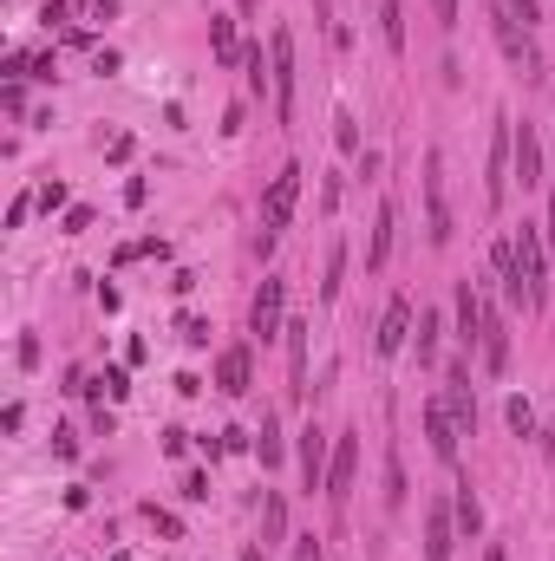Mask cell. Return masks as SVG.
<instances>
[{
  "label": "cell",
  "instance_id": "6da1fadb",
  "mask_svg": "<svg viewBox=\"0 0 555 561\" xmlns=\"http://www.w3.org/2000/svg\"><path fill=\"white\" fill-rule=\"evenodd\" d=\"M294 203H301V164H281L275 183L262 190V248H275L294 222Z\"/></svg>",
  "mask_w": 555,
  "mask_h": 561
},
{
  "label": "cell",
  "instance_id": "7a4b0ae2",
  "mask_svg": "<svg viewBox=\"0 0 555 561\" xmlns=\"http://www.w3.org/2000/svg\"><path fill=\"white\" fill-rule=\"evenodd\" d=\"M516 183V118H497V137H490V170H484V203L503 209Z\"/></svg>",
  "mask_w": 555,
  "mask_h": 561
},
{
  "label": "cell",
  "instance_id": "3957f363",
  "mask_svg": "<svg viewBox=\"0 0 555 561\" xmlns=\"http://www.w3.org/2000/svg\"><path fill=\"white\" fill-rule=\"evenodd\" d=\"M268 79H275V124H294V85H301V72H294V33L288 27L268 33Z\"/></svg>",
  "mask_w": 555,
  "mask_h": 561
},
{
  "label": "cell",
  "instance_id": "277c9868",
  "mask_svg": "<svg viewBox=\"0 0 555 561\" xmlns=\"http://www.w3.org/2000/svg\"><path fill=\"white\" fill-rule=\"evenodd\" d=\"M425 235L431 242H451V203H444V157L425 151Z\"/></svg>",
  "mask_w": 555,
  "mask_h": 561
},
{
  "label": "cell",
  "instance_id": "5b68a950",
  "mask_svg": "<svg viewBox=\"0 0 555 561\" xmlns=\"http://www.w3.org/2000/svg\"><path fill=\"white\" fill-rule=\"evenodd\" d=\"M281 307H288V281H281V274H268L262 294H255V307H249V333H255V340H281V327H288V320H281Z\"/></svg>",
  "mask_w": 555,
  "mask_h": 561
},
{
  "label": "cell",
  "instance_id": "8992f818",
  "mask_svg": "<svg viewBox=\"0 0 555 561\" xmlns=\"http://www.w3.org/2000/svg\"><path fill=\"white\" fill-rule=\"evenodd\" d=\"M353 477H360V431H340V438H333V464H327V496L333 503L353 496Z\"/></svg>",
  "mask_w": 555,
  "mask_h": 561
},
{
  "label": "cell",
  "instance_id": "52a82bcc",
  "mask_svg": "<svg viewBox=\"0 0 555 561\" xmlns=\"http://www.w3.org/2000/svg\"><path fill=\"white\" fill-rule=\"evenodd\" d=\"M425 438H431V457H438V464H458V418H451V411H444V398H425Z\"/></svg>",
  "mask_w": 555,
  "mask_h": 561
},
{
  "label": "cell",
  "instance_id": "ba28073f",
  "mask_svg": "<svg viewBox=\"0 0 555 561\" xmlns=\"http://www.w3.org/2000/svg\"><path fill=\"white\" fill-rule=\"evenodd\" d=\"M327 464H333V444H327V431L307 418L301 425V483L307 490H327Z\"/></svg>",
  "mask_w": 555,
  "mask_h": 561
},
{
  "label": "cell",
  "instance_id": "9c48e42d",
  "mask_svg": "<svg viewBox=\"0 0 555 561\" xmlns=\"http://www.w3.org/2000/svg\"><path fill=\"white\" fill-rule=\"evenodd\" d=\"M477 359H484V372L497 379V372H510V327H503V314L484 301V340H477Z\"/></svg>",
  "mask_w": 555,
  "mask_h": 561
},
{
  "label": "cell",
  "instance_id": "30bf717a",
  "mask_svg": "<svg viewBox=\"0 0 555 561\" xmlns=\"http://www.w3.org/2000/svg\"><path fill=\"white\" fill-rule=\"evenodd\" d=\"M405 340H412V301H405V294H392V301H386V314H379V353H405Z\"/></svg>",
  "mask_w": 555,
  "mask_h": 561
},
{
  "label": "cell",
  "instance_id": "8fae6325",
  "mask_svg": "<svg viewBox=\"0 0 555 561\" xmlns=\"http://www.w3.org/2000/svg\"><path fill=\"white\" fill-rule=\"evenodd\" d=\"M249 372H255V353H249V346H222V353H216V392L242 398V392H249Z\"/></svg>",
  "mask_w": 555,
  "mask_h": 561
},
{
  "label": "cell",
  "instance_id": "7c38bea8",
  "mask_svg": "<svg viewBox=\"0 0 555 561\" xmlns=\"http://www.w3.org/2000/svg\"><path fill=\"white\" fill-rule=\"evenodd\" d=\"M451 542H458V516L444 503L425 509V561H451Z\"/></svg>",
  "mask_w": 555,
  "mask_h": 561
},
{
  "label": "cell",
  "instance_id": "4fadbf2b",
  "mask_svg": "<svg viewBox=\"0 0 555 561\" xmlns=\"http://www.w3.org/2000/svg\"><path fill=\"white\" fill-rule=\"evenodd\" d=\"M516 183H523V190L542 183V137L529 131V124H516Z\"/></svg>",
  "mask_w": 555,
  "mask_h": 561
},
{
  "label": "cell",
  "instance_id": "5bb4252c",
  "mask_svg": "<svg viewBox=\"0 0 555 561\" xmlns=\"http://www.w3.org/2000/svg\"><path fill=\"white\" fill-rule=\"evenodd\" d=\"M458 340H464V353L484 340V301H477L471 281H458Z\"/></svg>",
  "mask_w": 555,
  "mask_h": 561
},
{
  "label": "cell",
  "instance_id": "9a60e30c",
  "mask_svg": "<svg viewBox=\"0 0 555 561\" xmlns=\"http://www.w3.org/2000/svg\"><path fill=\"white\" fill-rule=\"evenodd\" d=\"M209 53H216V66H242V53H249L236 40V20L229 14H209Z\"/></svg>",
  "mask_w": 555,
  "mask_h": 561
},
{
  "label": "cell",
  "instance_id": "2e32d148",
  "mask_svg": "<svg viewBox=\"0 0 555 561\" xmlns=\"http://www.w3.org/2000/svg\"><path fill=\"white\" fill-rule=\"evenodd\" d=\"M444 411L458 418V431H464V438L477 431V398H471V379H464V372H451V392H444Z\"/></svg>",
  "mask_w": 555,
  "mask_h": 561
},
{
  "label": "cell",
  "instance_id": "e0dca14e",
  "mask_svg": "<svg viewBox=\"0 0 555 561\" xmlns=\"http://www.w3.org/2000/svg\"><path fill=\"white\" fill-rule=\"evenodd\" d=\"M497 40H503V53H510L516 66L536 72V46H529V33H516V14H497Z\"/></svg>",
  "mask_w": 555,
  "mask_h": 561
},
{
  "label": "cell",
  "instance_id": "ac0fdd59",
  "mask_svg": "<svg viewBox=\"0 0 555 561\" xmlns=\"http://www.w3.org/2000/svg\"><path fill=\"white\" fill-rule=\"evenodd\" d=\"M392 203H379V216H373V242H366V268H386V255H392Z\"/></svg>",
  "mask_w": 555,
  "mask_h": 561
},
{
  "label": "cell",
  "instance_id": "d6986e66",
  "mask_svg": "<svg viewBox=\"0 0 555 561\" xmlns=\"http://www.w3.org/2000/svg\"><path fill=\"white\" fill-rule=\"evenodd\" d=\"M340 288H347V242L327 248V281H320V301H340Z\"/></svg>",
  "mask_w": 555,
  "mask_h": 561
},
{
  "label": "cell",
  "instance_id": "ffe728a7",
  "mask_svg": "<svg viewBox=\"0 0 555 561\" xmlns=\"http://www.w3.org/2000/svg\"><path fill=\"white\" fill-rule=\"evenodd\" d=\"M451 516H458V529H464V535H477V529H484V509H477L471 483H458V503H451Z\"/></svg>",
  "mask_w": 555,
  "mask_h": 561
},
{
  "label": "cell",
  "instance_id": "44dd1931",
  "mask_svg": "<svg viewBox=\"0 0 555 561\" xmlns=\"http://www.w3.org/2000/svg\"><path fill=\"white\" fill-rule=\"evenodd\" d=\"M85 392H105V398H125L131 392V372L125 366H105L98 379H85Z\"/></svg>",
  "mask_w": 555,
  "mask_h": 561
},
{
  "label": "cell",
  "instance_id": "7402d4cb",
  "mask_svg": "<svg viewBox=\"0 0 555 561\" xmlns=\"http://www.w3.org/2000/svg\"><path fill=\"white\" fill-rule=\"evenodd\" d=\"M438 333H444V314H438V307H425V314H418V359L438 353Z\"/></svg>",
  "mask_w": 555,
  "mask_h": 561
},
{
  "label": "cell",
  "instance_id": "603a6c76",
  "mask_svg": "<svg viewBox=\"0 0 555 561\" xmlns=\"http://www.w3.org/2000/svg\"><path fill=\"white\" fill-rule=\"evenodd\" d=\"M281 535H288V503L268 496V503H262V542H281Z\"/></svg>",
  "mask_w": 555,
  "mask_h": 561
},
{
  "label": "cell",
  "instance_id": "cb8c5ba5",
  "mask_svg": "<svg viewBox=\"0 0 555 561\" xmlns=\"http://www.w3.org/2000/svg\"><path fill=\"white\" fill-rule=\"evenodd\" d=\"M503 418H510L516 438H536V411H529V398H503Z\"/></svg>",
  "mask_w": 555,
  "mask_h": 561
},
{
  "label": "cell",
  "instance_id": "d4e9b609",
  "mask_svg": "<svg viewBox=\"0 0 555 561\" xmlns=\"http://www.w3.org/2000/svg\"><path fill=\"white\" fill-rule=\"evenodd\" d=\"M386 509H405V464H399V451H386Z\"/></svg>",
  "mask_w": 555,
  "mask_h": 561
},
{
  "label": "cell",
  "instance_id": "484cf974",
  "mask_svg": "<svg viewBox=\"0 0 555 561\" xmlns=\"http://www.w3.org/2000/svg\"><path fill=\"white\" fill-rule=\"evenodd\" d=\"M255 457H262V464H281V425H275V418H262V438H255Z\"/></svg>",
  "mask_w": 555,
  "mask_h": 561
},
{
  "label": "cell",
  "instance_id": "4316f807",
  "mask_svg": "<svg viewBox=\"0 0 555 561\" xmlns=\"http://www.w3.org/2000/svg\"><path fill=\"white\" fill-rule=\"evenodd\" d=\"M177 333H183V346H209V320H196V314H183Z\"/></svg>",
  "mask_w": 555,
  "mask_h": 561
},
{
  "label": "cell",
  "instance_id": "83f0119b",
  "mask_svg": "<svg viewBox=\"0 0 555 561\" xmlns=\"http://www.w3.org/2000/svg\"><path fill=\"white\" fill-rule=\"evenodd\" d=\"M183 503H209V470H190V477H183Z\"/></svg>",
  "mask_w": 555,
  "mask_h": 561
},
{
  "label": "cell",
  "instance_id": "f1b7e54d",
  "mask_svg": "<svg viewBox=\"0 0 555 561\" xmlns=\"http://www.w3.org/2000/svg\"><path fill=\"white\" fill-rule=\"evenodd\" d=\"M40 209H46V216H53V209H66V183H59V177L40 183Z\"/></svg>",
  "mask_w": 555,
  "mask_h": 561
},
{
  "label": "cell",
  "instance_id": "f546056e",
  "mask_svg": "<svg viewBox=\"0 0 555 561\" xmlns=\"http://www.w3.org/2000/svg\"><path fill=\"white\" fill-rule=\"evenodd\" d=\"M333 144H340V151H360V131H353V118H347V111L333 118Z\"/></svg>",
  "mask_w": 555,
  "mask_h": 561
},
{
  "label": "cell",
  "instance_id": "4dcf8cb0",
  "mask_svg": "<svg viewBox=\"0 0 555 561\" xmlns=\"http://www.w3.org/2000/svg\"><path fill=\"white\" fill-rule=\"evenodd\" d=\"M144 516H151V522H157V535H170V542H177V535H183V522L170 516V509H157V503H151V509H144Z\"/></svg>",
  "mask_w": 555,
  "mask_h": 561
},
{
  "label": "cell",
  "instance_id": "1f68e13d",
  "mask_svg": "<svg viewBox=\"0 0 555 561\" xmlns=\"http://www.w3.org/2000/svg\"><path fill=\"white\" fill-rule=\"evenodd\" d=\"M40 20H46V27H66V20H72V0H46Z\"/></svg>",
  "mask_w": 555,
  "mask_h": 561
},
{
  "label": "cell",
  "instance_id": "d6a6232c",
  "mask_svg": "<svg viewBox=\"0 0 555 561\" xmlns=\"http://www.w3.org/2000/svg\"><path fill=\"white\" fill-rule=\"evenodd\" d=\"M53 451H59V457H79V431L59 425V431H53Z\"/></svg>",
  "mask_w": 555,
  "mask_h": 561
},
{
  "label": "cell",
  "instance_id": "836d02e7",
  "mask_svg": "<svg viewBox=\"0 0 555 561\" xmlns=\"http://www.w3.org/2000/svg\"><path fill=\"white\" fill-rule=\"evenodd\" d=\"M85 229H92V209L72 203V209H66V235H85Z\"/></svg>",
  "mask_w": 555,
  "mask_h": 561
},
{
  "label": "cell",
  "instance_id": "e575fe53",
  "mask_svg": "<svg viewBox=\"0 0 555 561\" xmlns=\"http://www.w3.org/2000/svg\"><path fill=\"white\" fill-rule=\"evenodd\" d=\"M40 203V196H14V203H7V229H20V222H27V209Z\"/></svg>",
  "mask_w": 555,
  "mask_h": 561
},
{
  "label": "cell",
  "instance_id": "d590c367",
  "mask_svg": "<svg viewBox=\"0 0 555 561\" xmlns=\"http://www.w3.org/2000/svg\"><path fill=\"white\" fill-rule=\"evenodd\" d=\"M0 105L14 111V118H20V111H27V92H20V79H7V92H0Z\"/></svg>",
  "mask_w": 555,
  "mask_h": 561
},
{
  "label": "cell",
  "instance_id": "8d00e7d4",
  "mask_svg": "<svg viewBox=\"0 0 555 561\" xmlns=\"http://www.w3.org/2000/svg\"><path fill=\"white\" fill-rule=\"evenodd\" d=\"M431 20H438V27H458V0H431Z\"/></svg>",
  "mask_w": 555,
  "mask_h": 561
},
{
  "label": "cell",
  "instance_id": "74e56055",
  "mask_svg": "<svg viewBox=\"0 0 555 561\" xmlns=\"http://www.w3.org/2000/svg\"><path fill=\"white\" fill-rule=\"evenodd\" d=\"M92 72H98V79H111V72H118V53H111V46H98V53H92Z\"/></svg>",
  "mask_w": 555,
  "mask_h": 561
},
{
  "label": "cell",
  "instance_id": "f35d334b",
  "mask_svg": "<svg viewBox=\"0 0 555 561\" xmlns=\"http://www.w3.org/2000/svg\"><path fill=\"white\" fill-rule=\"evenodd\" d=\"M183 451H190V431L170 425V431H164V457H183Z\"/></svg>",
  "mask_w": 555,
  "mask_h": 561
},
{
  "label": "cell",
  "instance_id": "ab89813d",
  "mask_svg": "<svg viewBox=\"0 0 555 561\" xmlns=\"http://www.w3.org/2000/svg\"><path fill=\"white\" fill-rule=\"evenodd\" d=\"M294 561H320V535H294Z\"/></svg>",
  "mask_w": 555,
  "mask_h": 561
},
{
  "label": "cell",
  "instance_id": "60d3db41",
  "mask_svg": "<svg viewBox=\"0 0 555 561\" xmlns=\"http://www.w3.org/2000/svg\"><path fill=\"white\" fill-rule=\"evenodd\" d=\"M510 14L523 20V27H536V20H542V7H536V0H510Z\"/></svg>",
  "mask_w": 555,
  "mask_h": 561
},
{
  "label": "cell",
  "instance_id": "b9f144b4",
  "mask_svg": "<svg viewBox=\"0 0 555 561\" xmlns=\"http://www.w3.org/2000/svg\"><path fill=\"white\" fill-rule=\"evenodd\" d=\"M542 242H549V255H555V190H549V222H542Z\"/></svg>",
  "mask_w": 555,
  "mask_h": 561
},
{
  "label": "cell",
  "instance_id": "7bdbcfd3",
  "mask_svg": "<svg viewBox=\"0 0 555 561\" xmlns=\"http://www.w3.org/2000/svg\"><path fill=\"white\" fill-rule=\"evenodd\" d=\"M118 14V0H92V20H111Z\"/></svg>",
  "mask_w": 555,
  "mask_h": 561
},
{
  "label": "cell",
  "instance_id": "ee69618b",
  "mask_svg": "<svg viewBox=\"0 0 555 561\" xmlns=\"http://www.w3.org/2000/svg\"><path fill=\"white\" fill-rule=\"evenodd\" d=\"M242 561H268V548H242Z\"/></svg>",
  "mask_w": 555,
  "mask_h": 561
},
{
  "label": "cell",
  "instance_id": "f6af8a7d",
  "mask_svg": "<svg viewBox=\"0 0 555 561\" xmlns=\"http://www.w3.org/2000/svg\"><path fill=\"white\" fill-rule=\"evenodd\" d=\"M484 561H510V555H503V542H490V555Z\"/></svg>",
  "mask_w": 555,
  "mask_h": 561
}]
</instances>
